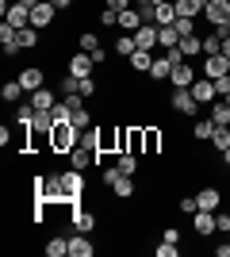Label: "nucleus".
Returning a JSON list of instances; mask_svg holds the SVG:
<instances>
[{"label": "nucleus", "instance_id": "nucleus-1", "mask_svg": "<svg viewBox=\"0 0 230 257\" xmlns=\"http://www.w3.org/2000/svg\"><path fill=\"white\" fill-rule=\"evenodd\" d=\"M58 184H62V196H66V207H77V204H85V192H88V184H85V173L73 169L69 165L66 173H58Z\"/></svg>", "mask_w": 230, "mask_h": 257}, {"label": "nucleus", "instance_id": "nucleus-2", "mask_svg": "<svg viewBox=\"0 0 230 257\" xmlns=\"http://www.w3.org/2000/svg\"><path fill=\"white\" fill-rule=\"evenodd\" d=\"M73 146H81V127H73V123H58V127L50 131V154L69 158Z\"/></svg>", "mask_w": 230, "mask_h": 257}, {"label": "nucleus", "instance_id": "nucleus-3", "mask_svg": "<svg viewBox=\"0 0 230 257\" xmlns=\"http://www.w3.org/2000/svg\"><path fill=\"white\" fill-rule=\"evenodd\" d=\"M169 107H173L176 115H188V119H196V111H199L196 96H192V88H173V96H169Z\"/></svg>", "mask_w": 230, "mask_h": 257}, {"label": "nucleus", "instance_id": "nucleus-4", "mask_svg": "<svg viewBox=\"0 0 230 257\" xmlns=\"http://www.w3.org/2000/svg\"><path fill=\"white\" fill-rule=\"evenodd\" d=\"M203 20H207L215 31H226L230 27V0H211L207 8H203Z\"/></svg>", "mask_w": 230, "mask_h": 257}, {"label": "nucleus", "instance_id": "nucleus-5", "mask_svg": "<svg viewBox=\"0 0 230 257\" xmlns=\"http://www.w3.org/2000/svg\"><path fill=\"white\" fill-rule=\"evenodd\" d=\"M192 96H196V104H199V107L215 104V100H219V92H215V81H211V77H203V73H199L196 81H192Z\"/></svg>", "mask_w": 230, "mask_h": 257}, {"label": "nucleus", "instance_id": "nucleus-6", "mask_svg": "<svg viewBox=\"0 0 230 257\" xmlns=\"http://www.w3.org/2000/svg\"><path fill=\"white\" fill-rule=\"evenodd\" d=\"M96 69H100V65L92 62V54H85V50L69 54V73H73V77H92Z\"/></svg>", "mask_w": 230, "mask_h": 257}, {"label": "nucleus", "instance_id": "nucleus-7", "mask_svg": "<svg viewBox=\"0 0 230 257\" xmlns=\"http://www.w3.org/2000/svg\"><path fill=\"white\" fill-rule=\"evenodd\" d=\"M69 223H73V230L88 234V230H96V215L88 211L85 204H77V207H69Z\"/></svg>", "mask_w": 230, "mask_h": 257}, {"label": "nucleus", "instance_id": "nucleus-8", "mask_svg": "<svg viewBox=\"0 0 230 257\" xmlns=\"http://www.w3.org/2000/svg\"><path fill=\"white\" fill-rule=\"evenodd\" d=\"M54 16H58V8L50 4V0H43V4H35V8H31V27L46 31V27H54Z\"/></svg>", "mask_w": 230, "mask_h": 257}, {"label": "nucleus", "instance_id": "nucleus-9", "mask_svg": "<svg viewBox=\"0 0 230 257\" xmlns=\"http://www.w3.org/2000/svg\"><path fill=\"white\" fill-rule=\"evenodd\" d=\"M199 73L211 77V81H215V77H222V73H230V58H226V54H211V58H203V62H199Z\"/></svg>", "mask_w": 230, "mask_h": 257}, {"label": "nucleus", "instance_id": "nucleus-10", "mask_svg": "<svg viewBox=\"0 0 230 257\" xmlns=\"http://www.w3.org/2000/svg\"><path fill=\"white\" fill-rule=\"evenodd\" d=\"M192 81H196V69H192V62H176L173 65V73H169V85L173 88H192Z\"/></svg>", "mask_w": 230, "mask_h": 257}, {"label": "nucleus", "instance_id": "nucleus-11", "mask_svg": "<svg viewBox=\"0 0 230 257\" xmlns=\"http://www.w3.org/2000/svg\"><path fill=\"white\" fill-rule=\"evenodd\" d=\"M20 85L27 88V92H39V88L46 85V73L39 69V65H23L20 69Z\"/></svg>", "mask_w": 230, "mask_h": 257}, {"label": "nucleus", "instance_id": "nucleus-12", "mask_svg": "<svg viewBox=\"0 0 230 257\" xmlns=\"http://www.w3.org/2000/svg\"><path fill=\"white\" fill-rule=\"evenodd\" d=\"M134 46L138 50H157V23H142L134 31Z\"/></svg>", "mask_w": 230, "mask_h": 257}, {"label": "nucleus", "instance_id": "nucleus-13", "mask_svg": "<svg viewBox=\"0 0 230 257\" xmlns=\"http://www.w3.org/2000/svg\"><path fill=\"white\" fill-rule=\"evenodd\" d=\"M196 204H199V211H219V207H222V192L207 184V188H199V192H196Z\"/></svg>", "mask_w": 230, "mask_h": 257}, {"label": "nucleus", "instance_id": "nucleus-14", "mask_svg": "<svg viewBox=\"0 0 230 257\" xmlns=\"http://www.w3.org/2000/svg\"><path fill=\"white\" fill-rule=\"evenodd\" d=\"M192 230H196L199 238H211L219 226H215V211H196L192 215Z\"/></svg>", "mask_w": 230, "mask_h": 257}, {"label": "nucleus", "instance_id": "nucleus-15", "mask_svg": "<svg viewBox=\"0 0 230 257\" xmlns=\"http://www.w3.org/2000/svg\"><path fill=\"white\" fill-rule=\"evenodd\" d=\"M69 165L85 173L88 165H96V150H92V146H73V150H69Z\"/></svg>", "mask_w": 230, "mask_h": 257}, {"label": "nucleus", "instance_id": "nucleus-16", "mask_svg": "<svg viewBox=\"0 0 230 257\" xmlns=\"http://www.w3.org/2000/svg\"><path fill=\"white\" fill-rule=\"evenodd\" d=\"M92 253H96V246H92V238L77 230V234L69 238V257H92Z\"/></svg>", "mask_w": 230, "mask_h": 257}, {"label": "nucleus", "instance_id": "nucleus-17", "mask_svg": "<svg viewBox=\"0 0 230 257\" xmlns=\"http://www.w3.org/2000/svg\"><path fill=\"white\" fill-rule=\"evenodd\" d=\"M176 50H180L188 62H192V58H199V54H203V39H199V35H180Z\"/></svg>", "mask_w": 230, "mask_h": 257}, {"label": "nucleus", "instance_id": "nucleus-18", "mask_svg": "<svg viewBox=\"0 0 230 257\" xmlns=\"http://www.w3.org/2000/svg\"><path fill=\"white\" fill-rule=\"evenodd\" d=\"M39 150H50V131L31 127L27 131V154H39Z\"/></svg>", "mask_w": 230, "mask_h": 257}, {"label": "nucleus", "instance_id": "nucleus-19", "mask_svg": "<svg viewBox=\"0 0 230 257\" xmlns=\"http://www.w3.org/2000/svg\"><path fill=\"white\" fill-rule=\"evenodd\" d=\"M176 8V20H196V16H203V4L199 0H173Z\"/></svg>", "mask_w": 230, "mask_h": 257}, {"label": "nucleus", "instance_id": "nucleus-20", "mask_svg": "<svg viewBox=\"0 0 230 257\" xmlns=\"http://www.w3.org/2000/svg\"><path fill=\"white\" fill-rule=\"evenodd\" d=\"M211 135H215V119H192V139L196 142H211Z\"/></svg>", "mask_w": 230, "mask_h": 257}, {"label": "nucleus", "instance_id": "nucleus-21", "mask_svg": "<svg viewBox=\"0 0 230 257\" xmlns=\"http://www.w3.org/2000/svg\"><path fill=\"white\" fill-rule=\"evenodd\" d=\"M142 23H146V20H142V12H138V8L119 12V27H123V31H131V35H134L138 27H142Z\"/></svg>", "mask_w": 230, "mask_h": 257}, {"label": "nucleus", "instance_id": "nucleus-22", "mask_svg": "<svg viewBox=\"0 0 230 257\" xmlns=\"http://www.w3.org/2000/svg\"><path fill=\"white\" fill-rule=\"evenodd\" d=\"M142 135H146V154H153V158H161V127H142Z\"/></svg>", "mask_w": 230, "mask_h": 257}, {"label": "nucleus", "instance_id": "nucleus-23", "mask_svg": "<svg viewBox=\"0 0 230 257\" xmlns=\"http://www.w3.org/2000/svg\"><path fill=\"white\" fill-rule=\"evenodd\" d=\"M153 65V50H134L131 54V73H150Z\"/></svg>", "mask_w": 230, "mask_h": 257}, {"label": "nucleus", "instance_id": "nucleus-24", "mask_svg": "<svg viewBox=\"0 0 230 257\" xmlns=\"http://www.w3.org/2000/svg\"><path fill=\"white\" fill-rule=\"evenodd\" d=\"M153 23H157V27H173V23H176L173 0H169V4H157V12H153Z\"/></svg>", "mask_w": 230, "mask_h": 257}, {"label": "nucleus", "instance_id": "nucleus-25", "mask_svg": "<svg viewBox=\"0 0 230 257\" xmlns=\"http://www.w3.org/2000/svg\"><path fill=\"white\" fill-rule=\"evenodd\" d=\"M31 104L39 107V111H50V107L58 104V96H54V92H50V88L43 85V88H39V92H31Z\"/></svg>", "mask_w": 230, "mask_h": 257}, {"label": "nucleus", "instance_id": "nucleus-26", "mask_svg": "<svg viewBox=\"0 0 230 257\" xmlns=\"http://www.w3.org/2000/svg\"><path fill=\"white\" fill-rule=\"evenodd\" d=\"M222 35H226V31H215V27H211V35H203V58L222 54Z\"/></svg>", "mask_w": 230, "mask_h": 257}, {"label": "nucleus", "instance_id": "nucleus-27", "mask_svg": "<svg viewBox=\"0 0 230 257\" xmlns=\"http://www.w3.org/2000/svg\"><path fill=\"white\" fill-rule=\"evenodd\" d=\"M23 92H27V88L20 85V77H16V81H4V88H0V96L8 100V104H20V100H23Z\"/></svg>", "mask_w": 230, "mask_h": 257}, {"label": "nucleus", "instance_id": "nucleus-28", "mask_svg": "<svg viewBox=\"0 0 230 257\" xmlns=\"http://www.w3.org/2000/svg\"><path fill=\"white\" fill-rule=\"evenodd\" d=\"M176 43H180V31H176V27H157V46H161V50H173Z\"/></svg>", "mask_w": 230, "mask_h": 257}, {"label": "nucleus", "instance_id": "nucleus-29", "mask_svg": "<svg viewBox=\"0 0 230 257\" xmlns=\"http://www.w3.org/2000/svg\"><path fill=\"white\" fill-rule=\"evenodd\" d=\"M77 50H85V54H96V50H104V46H100V35H92V31H81V35H77Z\"/></svg>", "mask_w": 230, "mask_h": 257}, {"label": "nucleus", "instance_id": "nucleus-30", "mask_svg": "<svg viewBox=\"0 0 230 257\" xmlns=\"http://www.w3.org/2000/svg\"><path fill=\"white\" fill-rule=\"evenodd\" d=\"M211 119H215V127H230V104L226 100H215V104H211Z\"/></svg>", "mask_w": 230, "mask_h": 257}, {"label": "nucleus", "instance_id": "nucleus-31", "mask_svg": "<svg viewBox=\"0 0 230 257\" xmlns=\"http://www.w3.org/2000/svg\"><path fill=\"white\" fill-rule=\"evenodd\" d=\"M66 253H69V238L66 234H54L46 242V257H66Z\"/></svg>", "mask_w": 230, "mask_h": 257}, {"label": "nucleus", "instance_id": "nucleus-32", "mask_svg": "<svg viewBox=\"0 0 230 257\" xmlns=\"http://www.w3.org/2000/svg\"><path fill=\"white\" fill-rule=\"evenodd\" d=\"M35 115H39V107H35V104H16V123H20V127H31Z\"/></svg>", "mask_w": 230, "mask_h": 257}, {"label": "nucleus", "instance_id": "nucleus-33", "mask_svg": "<svg viewBox=\"0 0 230 257\" xmlns=\"http://www.w3.org/2000/svg\"><path fill=\"white\" fill-rule=\"evenodd\" d=\"M115 165H119V173L123 177H134V173H138V154H115Z\"/></svg>", "mask_w": 230, "mask_h": 257}, {"label": "nucleus", "instance_id": "nucleus-34", "mask_svg": "<svg viewBox=\"0 0 230 257\" xmlns=\"http://www.w3.org/2000/svg\"><path fill=\"white\" fill-rule=\"evenodd\" d=\"M39 46V27H20V50H35Z\"/></svg>", "mask_w": 230, "mask_h": 257}, {"label": "nucleus", "instance_id": "nucleus-35", "mask_svg": "<svg viewBox=\"0 0 230 257\" xmlns=\"http://www.w3.org/2000/svg\"><path fill=\"white\" fill-rule=\"evenodd\" d=\"M211 146H215V154H222L230 146V127H215V135H211Z\"/></svg>", "mask_w": 230, "mask_h": 257}, {"label": "nucleus", "instance_id": "nucleus-36", "mask_svg": "<svg viewBox=\"0 0 230 257\" xmlns=\"http://www.w3.org/2000/svg\"><path fill=\"white\" fill-rule=\"evenodd\" d=\"M111 192L119 196V200H127V196H134V177H123L119 184H111Z\"/></svg>", "mask_w": 230, "mask_h": 257}, {"label": "nucleus", "instance_id": "nucleus-37", "mask_svg": "<svg viewBox=\"0 0 230 257\" xmlns=\"http://www.w3.org/2000/svg\"><path fill=\"white\" fill-rule=\"evenodd\" d=\"M134 50H138V46H134V35H123L119 43H115V54H119V58H131Z\"/></svg>", "mask_w": 230, "mask_h": 257}, {"label": "nucleus", "instance_id": "nucleus-38", "mask_svg": "<svg viewBox=\"0 0 230 257\" xmlns=\"http://www.w3.org/2000/svg\"><path fill=\"white\" fill-rule=\"evenodd\" d=\"M54 119H58V123H73V107H69L66 100H58V104H54Z\"/></svg>", "mask_w": 230, "mask_h": 257}, {"label": "nucleus", "instance_id": "nucleus-39", "mask_svg": "<svg viewBox=\"0 0 230 257\" xmlns=\"http://www.w3.org/2000/svg\"><path fill=\"white\" fill-rule=\"evenodd\" d=\"M100 23H104V27H115V23H119V12L104 4V8H100Z\"/></svg>", "mask_w": 230, "mask_h": 257}, {"label": "nucleus", "instance_id": "nucleus-40", "mask_svg": "<svg viewBox=\"0 0 230 257\" xmlns=\"http://www.w3.org/2000/svg\"><path fill=\"white\" fill-rule=\"evenodd\" d=\"M73 127H81V131L92 127V115H88V107H77V111H73Z\"/></svg>", "mask_w": 230, "mask_h": 257}, {"label": "nucleus", "instance_id": "nucleus-41", "mask_svg": "<svg viewBox=\"0 0 230 257\" xmlns=\"http://www.w3.org/2000/svg\"><path fill=\"white\" fill-rule=\"evenodd\" d=\"M100 181H104V184H119V181H123L119 165H111V169H100Z\"/></svg>", "mask_w": 230, "mask_h": 257}, {"label": "nucleus", "instance_id": "nucleus-42", "mask_svg": "<svg viewBox=\"0 0 230 257\" xmlns=\"http://www.w3.org/2000/svg\"><path fill=\"white\" fill-rule=\"evenodd\" d=\"M176 207H180V211H184L188 219H192V215L199 211V204H196V196H180V204H176Z\"/></svg>", "mask_w": 230, "mask_h": 257}, {"label": "nucleus", "instance_id": "nucleus-43", "mask_svg": "<svg viewBox=\"0 0 230 257\" xmlns=\"http://www.w3.org/2000/svg\"><path fill=\"white\" fill-rule=\"evenodd\" d=\"M215 226H219L222 234H230V215L222 211V207H219V211H215Z\"/></svg>", "mask_w": 230, "mask_h": 257}, {"label": "nucleus", "instance_id": "nucleus-44", "mask_svg": "<svg viewBox=\"0 0 230 257\" xmlns=\"http://www.w3.org/2000/svg\"><path fill=\"white\" fill-rule=\"evenodd\" d=\"M173 27H176L180 35H196V20H176Z\"/></svg>", "mask_w": 230, "mask_h": 257}, {"label": "nucleus", "instance_id": "nucleus-45", "mask_svg": "<svg viewBox=\"0 0 230 257\" xmlns=\"http://www.w3.org/2000/svg\"><path fill=\"white\" fill-rule=\"evenodd\" d=\"M215 92H219V96H226V92H230V73L215 77Z\"/></svg>", "mask_w": 230, "mask_h": 257}, {"label": "nucleus", "instance_id": "nucleus-46", "mask_svg": "<svg viewBox=\"0 0 230 257\" xmlns=\"http://www.w3.org/2000/svg\"><path fill=\"white\" fill-rule=\"evenodd\" d=\"M81 96H96V81L92 77H81Z\"/></svg>", "mask_w": 230, "mask_h": 257}, {"label": "nucleus", "instance_id": "nucleus-47", "mask_svg": "<svg viewBox=\"0 0 230 257\" xmlns=\"http://www.w3.org/2000/svg\"><path fill=\"white\" fill-rule=\"evenodd\" d=\"M12 142H16V135H12V127H0V146H4V150H12Z\"/></svg>", "mask_w": 230, "mask_h": 257}, {"label": "nucleus", "instance_id": "nucleus-48", "mask_svg": "<svg viewBox=\"0 0 230 257\" xmlns=\"http://www.w3.org/2000/svg\"><path fill=\"white\" fill-rule=\"evenodd\" d=\"M157 257H176V242H161V246H157Z\"/></svg>", "mask_w": 230, "mask_h": 257}, {"label": "nucleus", "instance_id": "nucleus-49", "mask_svg": "<svg viewBox=\"0 0 230 257\" xmlns=\"http://www.w3.org/2000/svg\"><path fill=\"white\" fill-rule=\"evenodd\" d=\"M104 4H108V8H115V12H127V8H134L131 0H104Z\"/></svg>", "mask_w": 230, "mask_h": 257}, {"label": "nucleus", "instance_id": "nucleus-50", "mask_svg": "<svg viewBox=\"0 0 230 257\" xmlns=\"http://www.w3.org/2000/svg\"><path fill=\"white\" fill-rule=\"evenodd\" d=\"M161 242H180V230H176V226H165V234H161Z\"/></svg>", "mask_w": 230, "mask_h": 257}, {"label": "nucleus", "instance_id": "nucleus-51", "mask_svg": "<svg viewBox=\"0 0 230 257\" xmlns=\"http://www.w3.org/2000/svg\"><path fill=\"white\" fill-rule=\"evenodd\" d=\"M50 4H54L58 12H69V8H73V0H50Z\"/></svg>", "mask_w": 230, "mask_h": 257}, {"label": "nucleus", "instance_id": "nucleus-52", "mask_svg": "<svg viewBox=\"0 0 230 257\" xmlns=\"http://www.w3.org/2000/svg\"><path fill=\"white\" fill-rule=\"evenodd\" d=\"M215 253H219V257H230V242H222V246H215Z\"/></svg>", "mask_w": 230, "mask_h": 257}, {"label": "nucleus", "instance_id": "nucleus-53", "mask_svg": "<svg viewBox=\"0 0 230 257\" xmlns=\"http://www.w3.org/2000/svg\"><path fill=\"white\" fill-rule=\"evenodd\" d=\"M222 54L230 58V35H222Z\"/></svg>", "mask_w": 230, "mask_h": 257}, {"label": "nucleus", "instance_id": "nucleus-54", "mask_svg": "<svg viewBox=\"0 0 230 257\" xmlns=\"http://www.w3.org/2000/svg\"><path fill=\"white\" fill-rule=\"evenodd\" d=\"M219 158H222V165H226V169H230V146H226V150L219 154Z\"/></svg>", "mask_w": 230, "mask_h": 257}, {"label": "nucleus", "instance_id": "nucleus-55", "mask_svg": "<svg viewBox=\"0 0 230 257\" xmlns=\"http://www.w3.org/2000/svg\"><path fill=\"white\" fill-rule=\"evenodd\" d=\"M219 100H226V104H230V92H226V96H219Z\"/></svg>", "mask_w": 230, "mask_h": 257}, {"label": "nucleus", "instance_id": "nucleus-56", "mask_svg": "<svg viewBox=\"0 0 230 257\" xmlns=\"http://www.w3.org/2000/svg\"><path fill=\"white\" fill-rule=\"evenodd\" d=\"M153 4H169V0H153Z\"/></svg>", "mask_w": 230, "mask_h": 257}, {"label": "nucleus", "instance_id": "nucleus-57", "mask_svg": "<svg viewBox=\"0 0 230 257\" xmlns=\"http://www.w3.org/2000/svg\"><path fill=\"white\" fill-rule=\"evenodd\" d=\"M226 35H230V27H226Z\"/></svg>", "mask_w": 230, "mask_h": 257}]
</instances>
